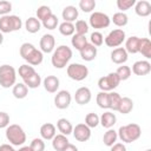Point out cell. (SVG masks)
<instances>
[{"label": "cell", "instance_id": "cell-1", "mask_svg": "<svg viewBox=\"0 0 151 151\" xmlns=\"http://www.w3.org/2000/svg\"><path fill=\"white\" fill-rule=\"evenodd\" d=\"M19 53H20V57L27 61L28 65L31 66H38L42 63V59H44V54L40 50L35 48V46L31 42H24L20 48H19Z\"/></svg>", "mask_w": 151, "mask_h": 151}, {"label": "cell", "instance_id": "cell-2", "mask_svg": "<svg viewBox=\"0 0 151 151\" xmlns=\"http://www.w3.org/2000/svg\"><path fill=\"white\" fill-rule=\"evenodd\" d=\"M71 58H72V50L67 45H60L57 48H54V51L52 52L51 63L55 68L61 70L67 66Z\"/></svg>", "mask_w": 151, "mask_h": 151}, {"label": "cell", "instance_id": "cell-3", "mask_svg": "<svg viewBox=\"0 0 151 151\" xmlns=\"http://www.w3.org/2000/svg\"><path fill=\"white\" fill-rule=\"evenodd\" d=\"M117 134L123 143H133L137 139H139V137L142 136V129L138 124L131 123L120 126L119 130L117 131Z\"/></svg>", "mask_w": 151, "mask_h": 151}, {"label": "cell", "instance_id": "cell-4", "mask_svg": "<svg viewBox=\"0 0 151 151\" xmlns=\"http://www.w3.org/2000/svg\"><path fill=\"white\" fill-rule=\"evenodd\" d=\"M6 138L13 146H21L26 142V133L24 129L18 124H11L6 127L5 131Z\"/></svg>", "mask_w": 151, "mask_h": 151}, {"label": "cell", "instance_id": "cell-5", "mask_svg": "<svg viewBox=\"0 0 151 151\" xmlns=\"http://www.w3.org/2000/svg\"><path fill=\"white\" fill-rule=\"evenodd\" d=\"M17 84V71L13 66L4 64L0 66V86L4 88L13 87Z\"/></svg>", "mask_w": 151, "mask_h": 151}, {"label": "cell", "instance_id": "cell-6", "mask_svg": "<svg viewBox=\"0 0 151 151\" xmlns=\"http://www.w3.org/2000/svg\"><path fill=\"white\" fill-rule=\"evenodd\" d=\"M21 27H22V21L18 15L8 14L0 18V32L2 34L19 31Z\"/></svg>", "mask_w": 151, "mask_h": 151}, {"label": "cell", "instance_id": "cell-7", "mask_svg": "<svg viewBox=\"0 0 151 151\" xmlns=\"http://www.w3.org/2000/svg\"><path fill=\"white\" fill-rule=\"evenodd\" d=\"M66 72H67V76L72 80H76V81H81V80L86 79L88 76L87 66H85L83 64H78V63H73V64L67 65Z\"/></svg>", "mask_w": 151, "mask_h": 151}, {"label": "cell", "instance_id": "cell-8", "mask_svg": "<svg viewBox=\"0 0 151 151\" xmlns=\"http://www.w3.org/2000/svg\"><path fill=\"white\" fill-rule=\"evenodd\" d=\"M119 84H120V79L116 72H111L107 76L99 78L98 80V87L100 88V91H104V92L113 91L116 87H118Z\"/></svg>", "mask_w": 151, "mask_h": 151}, {"label": "cell", "instance_id": "cell-9", "mask_svg": "<svg viewBox=\"0 0 151 151\" xmlns=\"http://www.w3.org/2000/svg\"><path fill=\"white\" fill-rule=\"evenodd\" d=\"M88 24L94 29H101V28H106L110 26L111 19L107 14L103 12H93L91 13L88 18Z\"/></svg>", "mask_w": 151, "mask_h": 151}, {"label": "cell", "instance_id": "cell-10", "mask_svg": "<svg viewBox=\"0 0 151 151\" xmlns=\"http://www.w3.org/2000/svg\"><path fill=\"white\" fill-rule=\"evenodd\" d=\"M125 32L122 28H116L113 31H111L104 39V42L106 44V46L109 47H119L124 41H125Z\"/></svg>", "mask_w": 151, "mask_h": 151}, {"label": "cell", "instance_id": "cell-11", "mask_svg": "<svg viewBox=\"0 0 151 151\" xmlns=\"http://www.w3.org/2000/svg\"><path fill=\"white\" fill-rule=\"evenodd\" d=\"M72 101V96L67 90H61L58 91L55 97H54V105L59 110H65L71 105Z\"/></svg>", "mask_w": 151, "mask_h": 151}, {"label": "cell", "instance_id": "cell-12", "mask_svg": "<svg viewBox=\"0 0 151 151\" xmlns=\"http://www.w3.org/2000/svg\"><path fill=\"white\" fill-rule=\"evenodd\" d=\"M73 137L76 138V140L78 142H87L90 138H91V129L88 126H86L84 123H80V124H77L74 127H73Z\"/></svg>", "mask_w": 151, "mask_h": 151}, {"label": "cell", "instance_id": "cell-13", "mask_svg": "<svg viewBox=\"0 0 151 151\" xmlns=\"http://www.w3.org/2000/svg\"><path fill=\"white\" fill-rule=\"evenodd\" d=\"M91 98H92V93H91V90L86 86H81L79 87L76 93H74V100L77 104L79 105H86L91 101Z\"/></svg>", "mask_w": 151, "mask_h": 151}, {"label": "cell", "instance_id": "cell-14", "mask_svg": "<svg viewBox=\"0 0 151 151\" xmlns=\"http://www.w3.org/2000/svg\"><path fill=\"white\" fill-rule=\"evenodd\" d=\"M39 46H40V51L42 53H51L54 51V47H55V39L52 34H44L40 39V42H39Z\"/></svg>", "mask_w": 151, "mask_h": 151}, {"label": "cell", "instance_id": "cell-15", "mask_svg": "<svg viewBox=\"0 0 151 151\" xmlns=\"http://www.w3.org/2000/svg\"><path fill=\"white\" fill-rule=\"evenodd\" d=\"M127 59H129V54L124 47L113 48V51L111 52V61L117 65H124L127 61Z\"/></svg>", "mask_w": 151, "mask_h": 151}, {"label": "cell", "instance_id": "cell-16", "mask_svg": "<svg viewBox=\"0 0 151 151\" xmlns=\"http://www.w3.org/2000/svg\"><path fill=\"white\" fill-rule=\"evenodd\" d=\"M131 72L136 76H146L151 72V64L147 60H138L132 65Z\"/></svg>", "mask_w": 151, "mask_h": 151}, {"label": "cell", "instance_id": "cell-17", "mask_svg": "<svg viewBox=\"0 0 151 151\" xmlns=\"http://www.w3.org/2000/svg\"><path fill=\"white\" fill-rule=\"evenodd\" d=\"M134 12L138 17H149L151 14V4L147 0H139L134 4Z\"/></svg>", "mask_w": 151, "mask_h": 151}, {"label": "cell", "instance_id": "cell-18", "mask_svg": "<svg viewBox=\"0 0 151 151\" xmlns=\"http://www.w3.org/2000/svg\"><path fill=\"white\" fill-rule=\"evenodd\" d=\"M79 52H80V57H81L83 60H85V61H92V60L96 59L97 53H98V50L92 44L87 42Z\"/></svg>", "mask_w": 151, "mask_h": 151}, {"label": "cell", "instance_id": "cell-19", "mask_svg": "<svg viewBox=\"0 0 151 151\" xmlns=\"http://www.w3.org/2000/svg\"><path fill=\"white\" fill-rule=\"evenodd\" d=\"M42 85L44 88L48 92V93H55L59 88L60 85V80L58 77L55 76H47L44 80H42Z\"/></svg>", "mask_w": 151, "mask_h": 151}, {"label": "cell", "instance_id": "cell-20", "mask_svg": "<svg viewBox=\"0 0 151 151\" xmlns=\"http://www.w3.org/2000/svg\"><path fill=\"white\" fill-rule=\"evenodd\" d=\"M117 123V117H116V114L113 113V112H111V111H106V112H104L100 117H99V124L103 126V127H105V129H112L113 127V125Z\"/></svg>", "mask_w": 151, "mask_h": 151}, {"label": "cell", "instance_id": "cell-21", "mask_svg": "<svg viewBox=\"0 0 151 151\" xmlns=\"http://www.w3.org/2000/svg\"><path fill=\"white\" fill-rule=\"evenodd\" d=\"M57 134L55 126L52 123H45L40 126V136L44 140H52L53 137Z\"/></svg>", "mask_w": 151, "mask_h": 151}, {"label": "cell", "instance_id": "cell-22", "mask_svg": "<svg viewBox=\"0 0 151 151\" xmlns=\"http://www.w3.org/2000/svg\"><path fill=\"white\" fill-rule=\"evenodd\" d=\"M78 15H79L78 9L76 8V6H72V5L64 7V9H63V12H61V17H63L64 21H67V22H73V21H76L77 18H78Z\"/></svg>", "mask_w": 151, "mask_h": 151}, {"label": "cell", "instance_id": "cell-23", "mask_svg": "<svg viewBox=\"0 0 151 151\" xmlns=\"http://www.w3.org/2000/svg\"><path fill=\"white\" fill-rule=\"evenodd\" d=\"M139 40H140V38H138L136 35H131L130 38H127L125 40V47L124 48L127 52V54L129 53H131V54L138 53V50H139Z\"/></svg>", "mask_w": 151, "mask_h": 151}, {"label": "cell", "instance_id": "cell-24", "mask_svg": "<svg viewBox=\"0 0 151 151\" xmlns=\"http://www.w3.org/2000/svg\"><path fill=\"white\" fill-rule=\"evenodd\" d=\"M70 144L68 139L66 136L64 134H55L52 139V147L55 150V151H63L67 145Z\"/></svg>", "mask_w": 151, "mask_h": 151}, {"label": "cell", "instance_id": "cell-25", "mask_svg": "<svg viewBox=\"0 0 151 151\" xmlns=\"http://www.w3.org/2000/svg\"><path fill=\"white\" fill-rule=\"evenodd\" d=\"M57 129L59 130V132L61 133V134H64V136H68V134H71L72 133V131H73V126H72V124H71V122L68 120V119H66V118H60V119H58V122H57Z\"/></svg>", "mask_w": 151, "mask_h": 151}, {"label": "cell", "instance_id": "cell-26", "mask_svg": "<svg viewBox=\"0 0 151 151\" xmlns=\"http://www.w3.org/2000/svg\"><path fill=\"white\" fill-rule=\"evenodd\" d=\"M12 94L17 99H24L28 94V87L24 83H17L12 87Z\"/></svg>", "mask_w": 151, "mask_h": 151}, {"label": "cell", "instance_id": "cell-27", "mask_svg": "<svg viewBox=\"0 0 151 151\" xmlns=\"http://www.w3.org/2000/svg\"><path fill=\"white\" fill-rule=\"evenodd\" d=\"M25 28L28 33H37L40 31L41 28V22L35 18V17H29L26 21H25Z\"/></svg>", "mask_w": 151, "mask_h": 151}, {"label": "cell", "instance_id": "cell-28", "mask_svg": "<svg viewBox=\"0 0 151 151\" xmlns=\"http://www.w3.org/2000/svg\"><path fill=\"white\" fill-rule=\"evenodd\" d=\"M138 53H142V55H144L146 59L151 58V41L149 38H140Z\"/></svg>", "mask_w": 151, "mask_h": 151}, {"label": "cell", "instance_id": "cell-29", "mask_svg": "<svg viewBox=\"0 0 151 151\" xmlns=\"http://www.w3.org/2000/svg\"><path fill=\"white\" fill-rule=\"evenodd\" d=\"M133 110V100L129 97H122L119 107H118V112L122 114H127Z\"/></svg>", "mask_w": 151, "mask_h": 151}, {"label": "cell", "instance_id": "cell-30", "mask_svg": "<svg viewBox=\"0 0 151 151\" xmlns=\"http://www.w3.org/2000/svg\"><path fill=\"white\" fill-rule=\"evenodd\" d=\"M117 139H118V134L117 131H114L113 129H109L103 136V142L109 147H111L114 143H117Z\"/></svg>", "mask_w": 151, "mask_h": 151}, {"label": "cell", "instance_id": "cell-31", "mask_svg": "<svg viewBox=\"0 0 151 151\" xmlns=\"http://www.w3.org/2000/svg\"><path fill=\"white\" fill-rule=\"evenodd\" d=\"M120 100H122V96L117 92H109V109L112 110V111H117L118 107H119V104H120Z\"/></svg>", "mask_w": 151, "mask_h": 151}, {"label": "cell", "instance_id": "cell-32", "mask_svg": "<svg viewBox=\"0 0 151 151\" xmlns=\"http://www.w3.org/2000/svg\"><path fill=\"white\" fill-rule=\"evenodd\" d=\"M87 42H88V41H87L86 35H80V34H76V33L72 35L71 44H72V46H73L76 50H78V51H80Z\"/></svg>", "mask_w": 151, "mask_h": 151}, {"label": "cell", "instance_id": "cell-33", "mask_svg": "<svg viewBox=\"0 0 151 151\" xmlns=\"http://www.w3.org/2000/svg\"><path fill=\"white\" fill-rule=\"evenodd\" d=\"M41 77H40V74L38 73V72H35L33 76H31L29 78H27V79H25L24 80V84L28 87V88H37V87H39L40 85H41Z\"/></svg>", "mask_w": 151, "mask_h": 151}, {"label": "cell", "instance_id": "cell-34", "mask_svg": "<svg viewBox=\"0 0 151 151\" xmlns=\"http://www.w3.org/2000/svg\"><path fill=\"white\" fill-rule=\"evenodd\" d=\"M111 20L113 21V24H114L116 26H118V27H124V26H126L127 22H129V17H127L125 13H123V12H117V13L113 14V17H112Z\"/></svg>", "mask_w": 151, "mask_h": 151}, {"label": "cell", "instance_id": "cell-35", "mask_svg": "<svg viewBox=\"0 0 151 151\" xmlns=\"http://www.w3.org/2000/svg\"><path fill=\"white\" fill-rule=\"evenodd\" d=\"M35 72H37V71L34 70V67L31 66V65H28V64H24V65H21V66L19 67V70H18V73H19L20 78H21L22 80L29 78V77L33 76Z\"/></svg>", "mask_w": 151, "mask_h": 151}, {"label": "cell", "instance_id": "cell-36", "mask_svg": "<svg viewBox=\"0 0 151 151\" xmlns=\"http://www.w3.org/2000/svg\"><path fill=\"white\" fill-rule=\"evenodd\" d=\"M35 14H37V17H35V18H37L40 22H42L45 19H47V18H48L51 14H53V13H52V9H51L48 6L42 5V6L38 7V9H37Z\"/></svg>", "mask_w": 151, "mask_h": 151}, {"label": "cell", "instance_id": "cell-37", "mask_svg": "<svg viewBox=\"0 0 151 151\" xmlns=\"http://www.w3.org/2000/svg\"><path fill=\"white\" fill-rule=\"evenodd\" d=\"M59 32L60 34L65 35V37H70L74 34V25L73 22H67V21H63L59 25Z\"/></svg>", "mask_w": 151, "mask_h": 151}, {"label": "cell", "instance_id": "cell-38", "mask_svg": "<svg viewBox=\"0 0 151 151\" xmlns=\"http://www.w3.org/2000/svg\"><path fill=\"white\" fill-rule=\"evenodd\" d=\"M86 126H88L90 129H93V127H97L99 125V116L94 112H91V113H87L86 117H85V123H84Z\"/></svg>", "mask_w": 151, "mask_h": 151}, {"label": "cell", "instance_id": "cell-39", "mask_svg": "<svg viewBox=\"0 0 151 151\" xmlns=\"http://www.w3.org/2000/svg\"><path fill=\"white\" fill-rule=\"evenodd\" d=\"M116 73H117V76L119 77L120 81H124V80H127V79L131 77V73H132V72H131V67H130V66L122 65V66H119V67L117 68Z\"/></svg>", "mask_w": 151, "mask_h": 151}, {"label": "cell", "instance_id": "cell-40", "mask_svg": "<svg viewBox=\"0 0 151 151\" xmlns=\"http://www.w3.org/2000/svg\"><path fill=\"white\" fill-rule=\"evenodd\" d=\"M96 100H97V104L100 109H109V92L100 91L97 94Z\"/></svg>", "mask_w": 151, "mask_h": 151}, {"label": "cell", "instance_id": "cell-41", "mask_svg": "<svg viewBox=\"0 0 151 151\" xmlns=\"http://www.w3.org/2000/svg\"><path fill=\"white\" fill-rule=\"evenodd\" d=\"M58 24H59V20H58V18H57V15L51 14L47 19H45V20L41 22V26H44L45 28H47V29H51V31H52V29L57 28Z\"/></svg>", "mask_w": 151, "mask_h": 151}, {"label": "cell", "instance_id": "cell-42", "mask_svg": "<svg viewBox=\"0 0 151 151\" xmlns=\"http://www.w3.org/2000/svg\"><path fill=\"white\" fill-rule=\"evenodd\" d=\"M88 32V24L85 20H77L74 25V33L80 35H86Z\"/></svg>", "mask_w": 151, "mask_h": 151}, {"label": "cell", "instance_id": "cell-43", "mask_svg": "<svg viewBox=\"0 0 151 151\" xmlns=\"http://www.w3.org/2000/svg\"><path fill=\"white\" fill-rule=\"evenodd\" d=\"M79 8L84 13H90L96 8V1L94 0H80L79 1Z\"/></svg>", "mask_w": 151, "mask_h": 151}, {"label": "cell", "instance_id": "cell-44", "mask_svg": "<svg viewBox=\"0 0 151 151\" xmlns=\"http://www.w3.org/2000/svg\"><path fill=\"white\" fill-rule=\"evenodd\" d=\"M90 41H91L90 44H92L94 47H99V46H101L104 44V37H103V34L100 32L94 31L90 35Z\"/></svg>", "mask_w": 151, "mask_h": 151}, {"label": "cell", "instance_id": "cell-45", "mask_svg": "<svg viewBox=\"0 0 151 151\" xmlns=\"http://www.w3.org/2000/svg\"><path fill=\"white\" fill-rule=\"evenodd\" d=\"M31 151H45V142L41 138H34L29 144Z\"/></svg>", "mask_w": 151, "mask_h": 151}, {"label": "cell", "instance_id": "cell-46", "mask_svg": "<svg viewBox=\"0 0 151 151\" xmlns=\"http://www.w3.org/2000/svg\"><path fill=\"white\" fill-rule=\"evenodd\" d=\"M136 4V0H117V7L124 13L125 11L133 7Z\"/></svg>", "mask_w": 151, "mask_h": 151}, {"label": "cell", "instance_id": "cell-47", "mask_svg": "<svg viewBox=\"0 0 151 151\" xmlns=\"http://www.w3.org/2000/svg\"><path fill=\"white\" fill-rule=\"evenodd\" d=\"M12 11V4L6 0H0V15H8Z\"/></svg>", "mask_w": 151, "mask_h": 151}, {"label": "cell", "instance_id": "cell-48", "mask_svg": "<svg viewBox=\"0 0 151 151\" xmlns=\"http://www.w3.org/2000/svg\"><path fill=\"white\" fill-rule=\"evenodd\" d=\"M9 125V114L7 112L0 111V129H6Z\"/></svg>", "mask_w": 151, "mask_h": 151}, {"label": "cell", "instance_id": "cell-49", "mask_svg": "<svg viewBox=\"0 0 151 151\" xmlns=\"http://www.w3.org/2000/svg\"><path fill=\"white\" fill-rule=\"evenodd\" d=\"M111 151H126V146L123 143H114L111 146Z\"/></svg>", "mask_w": 151, "mask_h": 151}, {"label": "cell", "instance_id": "cell-50", "mask_svg": "<svg viewBox=\"0 0 151 151\" xmlns=\"http://www.w3.org/2000/svg\"><path fill=\"white\" fill-rule=\"evenodd\" d=\"M0 151H17V150H14L13 145H11V144H1Z\"/></svg>", "mask_w": 151, "mask_h": 151}, {"label": "cell", "instance_id": "cell-51", "mask_svg": "<svg viewBox=\"0 0 151 151\" xmlns=\"http://www.w3.org/2000/svg\"><path fill=\"white\" fill-rule=\"evenodd\" d=\"M63 151H78V147H77L76 145H73V144H71V143H70V144H68V145H67Z\"/></svg>", "mask_w": 151, "mask_h": 151}, {"label": "cell", "instance_id": "cell-52", "mask_svg": "<svg viewBox=\"0 0 151 151\" xmlns=\"http://www.w3.org/2000/svg\"><path fill=\"white\" fill-rule=\"evenodd\" d=\"M17 151H31V149H29V146H21L19 150H17Z\"/></svg>", "mask_w": 151, "mask_h": 151}, {"label": "cell", "instance_id": "cell-53", "mask_svg": "<svg viewBox=\"0 0 151 151\" xmlns=\"http://www.w3.org/2000/svg\"><path fill=\"white\" fill-rule=\"evenodd\" d=\"M4 42V35H2V33L0 32V45Z\"/></svg>", "mask_w": 151, "mask_h": 151}, {"label": "cell", "instance_id": "cell-54", "mask_svg": "<svg viewBox=\"0 0 151 151\" xmlns=\"http://www.w3.org/2000/svg\"><path fill=\"white\" fill-rule=\"evenodd\" d=\"M145 151H151V150H150V149H146V150H145Z\"/></svg>", "mask_w": 151, "mask_h": 151}]
</instances>
